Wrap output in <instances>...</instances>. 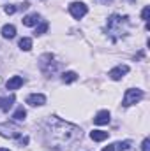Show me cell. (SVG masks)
<instances>
[{"label": "cell", "instance_id": "6da1fadb", "mask_svg": "<svg viewBox=\"0 0 150 151\" xmlns=\"http://www.w3.org/2000/svg\"><path fill=\"white\" fill-rule=\"evenodd\" d=\"M44 144L53 151H66L81 139V128L57 116H50L44 123Z\"/></svg>", "mask_w": 150, "mask_h": 151}, {"label": "cell", "instance_id": "7a4b0ae2", "mask_svg": "<svg viewBox=\"0 0 150 151\" xmlns=\"http://www.w3.org/2000/svg\"><path fill=\"white\" fill-rule=\"evenodd\" d=\"M127 28H129V18L127 16H120V14H111L108 18V23H106V32L108 35L111 37L113 42H117L118 39H122L127 34Z\"/></svg>", "mask_w": 150, "mask_h": 151}, {"label": "cell", "instance_id": "3957f363", "mask_svg": "<svg viewBox=\"0 0 150 151\" xmlns=\"http://www.w3.org/2000/svg\"><path fill=\"white\" fill-rule=\"evenodd\" d=\"M141 99H143V90H140V88H129V90L125 91V95H124L122 106H124V107H129V106H133V104H138Z\"/></svg>", "mask_w": 150, "mask_h": 151}, {"label": "cell", "instance_id": "277c9868", "mask_svg": "<svg viewBox=\"0 0 150 151\" xmlns=\"http://www.w3.org/2000/svg\"><path fill=\"white\" fill-rule=\"evenodd\" d=\"M0 135L5 137V139H16V137L21 135V128L14 123L5 121V123H0Z\"/></svg>", "mask_w": 150, "mask_h": 151}, {"label": "cell", "instance_id": "5b68a950", "mask_svg": "<svg viewBox=\"0 0 150 151\" xmlns=\"http://www.w3.org/2000/svg\"><path fill=\"white\" fill-rule=\"evenodd\" d=\"M51 62H53V56H51V55H44V56L41 58V62H39L41 70H42L46 76L53 74V72L57 70V67H58V63H57V62H55V63H51Z\"/></svg>", "mask_w": 150, "mask_h": 151}, {"label": "cell", "instance_id": "8992f818", "mask_svg": "<svg viewBox=\"0 0 150 151\" xmlns=\"http://www.w3.org/2000/svg\"><path fill=\"white\" fill-rule=\"evenodd\" d=\"M69 12H71V16H73V18L81 19V18L88 12V7H87L83 2H73V4L69 5Z\"/></svg>", "mask_w": 150, "mask_h": 151}, {"label": "cell", "instance_id": "52a82bcc", "mask_svg": "<svg viewBox=\"0 0 150 151\" xmlns=\"http://www.w3.org/2000/svg\"><path fill=\"white\" fill-rule=\"evenodd\" d=\"M129 72V67L127 65H117L115 69H111L110 72H108V76L111 77L113 81H118V79H122L124 76Z\"/></svg>", "mask_w": 150, "mask_h": 151}, {"label": "cell", "instance_id": "ba28073f", "mask_svg": "<svg viewBox=\"0 0 150 151\" xmlns=\"http://www.w3.org/2000/svg\"><path fill=\"white\" fill-rule=\"evenodd\" d=\"M27 104L34 106V107H39V106H44L46 104V97L42 93H32L27 97Z\"/></svg>", "mask_w": 150, "mask_h": 151}, {"label": "cell", "instance_id": "9c48e42d", "mask_svg": "<svg viewBox=\"0 0 150 151\" xmlns=\"http://www.w3.org/2000/svg\"><path fill=\"white\" fill-rule=\"evenodd\" d=\"M23 83H25L23 77H20V76H12V77L5 83V88H7V90H18L20 86H23Z\"/></svg>", "mask_w": 150, "mask_h": 151}, {"label": "cell", "instance_id": "30bf717a", "mask_svg": "<svg viewBox=\"0 0 150 151\" xmlns=\"http://www.w3.org/2000/svg\"><path fill=\"white\" fill-rule=\"evenodd\" d=\"M14 104V95H9V97H0V109L4 113H7Z\"/></svg>", "mask_w": 150, "mask_h": 151}, {"label": "cell", "instance_id": "8fae6325", "mask_svg": "<svg viewBox=\"0 0 150 151\" xmlns=\"http://www.w3.org/2000/svg\"><path fill=\"white\" fill-rule=\"evenodd\" d=\"M94 123L95 125H108L110 123V113L108 111H99L94 118Z\"/></svg>", "mask_w": 150, "mask_h": 151}, {"label": "cell", "instance_id": "7c38bea8", "mask_svg": "<svg viewBox=\"0 0 150 151\" xmlns=\"http://www.w3.org/2000/svg\"><path fill=\"white\" fill-rule=\"evenodd\" d=\"M21 21H23L25 27H37V23L41 21V18H39V14L36 12V14H27Z\"/></svg>", "mask_w": 150, "mask_h": 151}, {"label": "cell", "instance_id": "4fadbf2b", "mask_svg": "<svg viewBox=\"0 0 150 151\" xmlns=\"http://www.w3.org/2000/svg\"><path fill=\"white\" fill-rule=\"evenodd\" d=\"M108 132H103V130H94V132H90V139L92 141H95V142H101V141H106L108 139Z\"/></svg>", "mask_w": 150, "mask_h": 151}, {"label": "cell", "instance_id": "5bb4252c", "mask_svg": "<svg viewBox=\"0 0 150 151\" xmlns=\"http://www.w3.org/2000/svg\"><path fill=\"white\" fill-rule=\"evenodd\" d=\"M14 35H16V28H14V25H4V27H2V37L12 39Z\"/></svg>", "mask_w": 150, "mask_h": 151}, {"label": "cell", "instance_id": "9a60e30c", "mask_svg": "<svg viewBox=\"0 0 150 151\" xmlns=\"http://www.w3.org/2000/svg\"><path fill=\"white\" fill-rule=\"evenodd\" d=\"M20 49H23V51H30V49H32V39H28V37L20 39Z\"/></svg>", "mask_w": 150, "mask_h": 151}, {"label": "cell", "instance_id": "2e32d148", "mask_svg": "<svg viewBox=\"0 0 150 151\" xmlns=\"http://www.w3.org/2000/svg\"><path fill=\"white\" fill-rule=\"evenodd\" d=\"M76 79H78V74L76 72H64L62 74V81L64 83H74Z\"/></svg>", "mask_w": 150, "mask_h": 151}, {"label": "cell", "instance_id": "e0dca14e", "mask_svg": "<svg viewBox=\"0 0 150 151\" xmlns=\"http://www.w3.org/2000/svg\"><path fill=\"white\" fill-rule=\"evenodd\" d=\"M12 118H14V119H16V121H23V119H25V118H27V111H25V109H23V107H20V109H18V111H16V113L12 114Z\"/></svg>", "mask_w": 150, "mask_h": 151}, {"label": "cell", "instance_id": "ac0fdd59", "mask_svg": "<svg viewBox=\"0 0 150 151\" xmlns=\"http://www.w3.org/2000/svg\"><path fill=\"white\" fill-rule=\"evenodd\" d=\"M48 27H50V25H48V21H41V25L36 27V35H42V34L48 30Z\"/></svg>", "mask_w": 150, "mask_h": 151}, {"label": "cell", "instance_id": "d6986e66", "mask_svg": "<svg viewBox=\"0 0 150 151\" xmlns=\"http://www.w3.org/2000/svg\"><path fill=\"white\" fill-rule=\"evenodd\" d=\"M113 146H115V150H118V151H127L131 148V142H129V141H124V142H117V144H113Z\"/></svg>", "mask_w": 150, "mask_h": 151}, {"label": "cell", "instance_id": "ffe728a7", "mask_svg": "<svg viewBox=\"0 0 150 151\" xmlns=\"http://www.w3.org/2000/svg\"><path fill=\"white\" fill-rule=\"evenodd\" d=\"M16 9H18L16 5H5V7H4V11H5L7 14H14V12H16Z\"/></svg>", "mask_w": 150, "mask_h": 151}, {"label": "cell", "instance_id": "44dd1931", "mask_svg": "<svg viewBox=\"0 0 150 151\" xmlns=\"http://www.w3.org/2000/svg\"><path fill=\"white\" fill-rule=\"evenodd\" d=\"M149 14H150V9L145 7V9L141 11V18H143V21H147V23H149Z\"/></svg>", "mask_w": 150, "mask_h": 151}, {"label": "cell", "instance_id": "7402d4cb", "mask_svg": "<svg viewBox=\"0 0 150 151\" xmlns=\"http://www.w3.org/2000/svg\"><path fill=\"white\" fill-rule=\"evenodd\" d=\"M141 151H150V139H145L141 144Z\"/></svg>", "mask_w": 150, "mask_h": 151}, {"label": "cell", "instance_id": "603a6c76", "mask_svg": "<svg viewBox=\"0 0 150 151\" xmlns=\"http://www.w3.org/2000/svg\"><path fill=\"white\" fill-rule=\"evenodd\" d=\"M28 144V137H21L20 139V146H27Z\"/></svg>", "mask_w": 150, "mask_h": 151}, {"label": "cell", "instance_id": "cb8c5ba5", "mask_svg": "<svg viewBox=\"0 0 150 151\" xmlns=\"http://www.w3.org/2000/svg\"><path fill=\"white\" fill-rule=\"evenodd\" d=\"M103 151H115V146H113V144H111V146H106Z\"/></svg>", "mask_w": 150, "mask_h": 151}, {"label": "cell", "instance_id": "d4e9b609", "mask_svg": "<svg viewBox=\"0 0 150 151\" xmlns=\"http://www.w3.org/2000/svg\"><path fill=\"white\" fill-rule=\"evenodd\" d=\"M0 151H9V150H5V148H0Z\"/></svg>", "mask_w": 150, "mask_h": 151}, {"label": "cell", "instance_id": "484cf974", "mask_svg": "<svg viewBox=\"0 0 150 151\" xmlns=\"http://www.w3.org/2000/svg\"><path fill=\"white\" fill-rule=\"evenodd\" d=\"M103 2H110V0H103Z\"/></svg>", "mask_w": 150, "mask_h": 151}]
</instances>
